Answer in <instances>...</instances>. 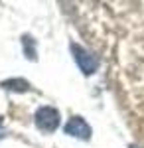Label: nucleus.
<instances>
[{
  "mask_svg": "<svg viewBox=\"0 0 144 148\" xmlns=\"http://www.w3.org/2000/svg\"><path fill=\"white\" fill-rule=\"evenodd\" d=\"M71 53H73V59L79 65V69L85 73V75H91L99 69V59L93 56L89 49H85L83 46H77V44H71Z\"/></svg>",
  "mask_w": 144,
  "mask_h": 148,
  "instance_id": "f03ea898",
  "label": "nucleus"
},
{
  "mask_svg": "<svg viewBox=\"0 0 144 148\" xmlns=\"http://www.w3.org/2000/svg\"><path fill=\"white\" fill-rule=\"evenodd\" d=\"M0 126H2V116H0Z\"/></svg>",
  "mask_w": 144,
  "mask_h": 148,
  "instance_id": "423d86ee",
  "label": "nucleus"
},
{
  "mask_svg": "<svg viewBox=\"0 0 144 148\" xmlns=\"http://www.w3.org/2000/svg\"><path fill=\"white\" fill-rule=\"evenodd\" d=\"M0 136H2V134H0Z\"/></svg>",
  "mask_w": 144,
  "mask_h": 148,
  "instance_id": "0eeeda50",
  "label": "nucleus"
},
{
  "mask_svg": "<svg viewBox=\"0 0 144 148\" xmlns=\"http://www.w3.org/2000/svg\"><path fill=\"white\" fill-rule=\"evenodd\" d=\"M128 148H138V146H134V144H132V146H128Z\"/></svg>",
  "mask_w": 144,
  "mask_h": 148,
  "instance_id": "39448f33",
  "label": "nucleus"
},
{
  "mask_svg": "<svg viewBox=\"0 0 144 148\" xmlns=\"http://www.w3.org/2000/svg\"><path fill=\"white\" fill-rule=\"evenodd\" d=\"M0 85L8 91H28L30 89V83L26 79H8V81H2Z\"/></svg>",
  "mask_w": 144,
  "mask_h": 148,
  "instance_id": "20e7f679",
  "label": "nucleus"
},
{
  "mask_svg": "<svg viewBox=\"0 0 144 148\" xmlns=\"http://www.w3.org/2000/svg\"><path fill=\"white\" fill-rule=\"evenodd\" d=\"M63 132L69 136L81 138V140H89L91 138V126L85 123L83 116H71L67 121V125L63 126Z\"/></svg>",
  "mask_w": 144,
  "mask_h": 148,
  "instance_id": "7ed1b4c3",
  "label": "nucleus"
},
{
  "mask_svg": "<svg viewBox=\"0 0 144 148\" xmlns=\"http://www.w3.org/2000/svg\"><path fill=\"white\" fill-rule=\"evenodd\" d=\"M59 113L53 107H40L34 114V123L42 132H53L59 126Z\"/></svg>",
  "mask_w": 144,
  "mask_h": 148,
  "instance_id": "f257e3e1",
  "label": "nucleus"
}]
</instances>
